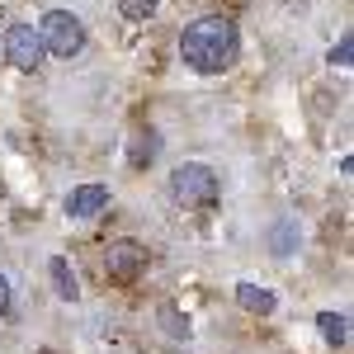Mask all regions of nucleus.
Wrapping results in <instances>:
<instances>
[{"instance_id":"1","label":"nucleus","mask_w":354,"mask_h":354,"mask_svg":"<svg viewBox=\"0 0 354 354\" xmlns=\"http://www.w3.org/2000/svg\"><path fill=\"white\" fill-rule=\"evenodd\" d=\"M180 57H185V66H194L198 76H222L241 57V33H236V24L227 15H203V19L185 24V33H180Z\"/></svg>"},{"instance_id":"2","label":"nucleus","mask_w":354,"mask_h":354,"mask_svg":"<svg viewBox=\"0 0 354 354\" xmlns=\"http://www.w3.org/2000/svg\"><path fill=\"white\" fill-rule=\"evenodd\" d=\"M170 194H175V203H185V208H213L222 198V180H218L213 165L185 161V165H175V175H170Z\"/></svg>"},{"instance_id":"3","label":"nucleus","mask_w":354,"mask_h":354,"mask_svg":"<svg viewBox=\"0 0 354 354\" xmlns=\"http://www.w3.org/2000/svg\"><path fill=\"white\" fill-rule=\"evenodd\" d=\"M33 28L43 38V53H53V57H76L85 48V24H81V15H71V10H48Z\"/></svg>"},{"instance_id":"4","label":"nucleus","mask_w":354,"mask_h":354,"mask_svg":"<svg viewBox=\"0 0 354 354\" xmlns=\"http://www.w3.org/2000/svg\"><path fill=\"white\" fill-rule=\"evenodd\" d=\"M104 274H109L113 283H137L147 274V245L133 241V236L109 241V250H104Z\"/></svg>"},{"instance_id":"5","label":"nucleus","mask_w":354,"mask_h":354,"mask_svg":"<svg viewBox=\"0 0 354 354\" xmlns=\"http://www.w3.org/2000/svg\"><path fill=\"white\" fill-rule=\"evenodd\" d=\"M43 38H38V28L33 24H10L5 28V62H15L19 71H33V66H43Z\"/></svg>"},{"instance_id":"6","label":"nucleus","mask_w":354,"mask_h":354,"mask_svg":"<svg viewBox=\"0 0 354 354\" xmlns=\"http://www.w3.org/2000/svg\"><path fill=\"white\" fill-rule=\"evenodd\" d=\"M104 208H109V189L104 185H81V189L66 194V218H76V222L100 218Z\"/></svg>"},{"instance_id":"7","label":"nucleus","mask_w":354,"mask_h":354,"mask_svg":"<svg viewBox=\"0 0 354 354\" xmlns=\"http://www.w3.org/2000/svg\"><path fill=\"white\" fill-rule=\"evenodd\" d=\"M48 283H53V293L62 302H76V298H81V283H76V270H71V260H66V255H53V260H48Z\"/></svg>"},{"instance_id":"8","label":"nucleus","mask_w":354,"mask_h":354,"mask_svg":"<svg viewBox=\"0 0 354 354\" xmlns=\"http://www.w3.org/2000/svg\"><path fill=\"white\" fill-rule=\"evenodd\" d=\"M236 302H241L245 312H255V317H270L274 307H279L274 293H270V288H260V283H236Z\"/></svg>"},{"instance_id":"9","label":"nucleus","mask_w":354,"mask_h":354,"mask_svg":"<svg viewBox=\"0 0 354 354\" xmlns=\"http://www.w3.org/2000/svg\"><path fill=\"white\" fill-rule=\"evenodd\" d=\"M270 245H274V255H293L298 250V218H279L270 227Z\"/></svg>"},{"instance_id":"10","label":"nucleus","mask_w":354,"mask_h":354,"mask_svg":"<svg viewBox=\"0 0 354 354\" xmlns=\"http://www.w3.org/2000/svg\"><path fill=\"white\" fill-rule=\"evenodd\" d=\"M156 317H161V326H165L170 340H189V317H180V307H170V302H165Z\"/></svg>"},{"instance_id":"11","label":"nucleus","mask_w":354,"mask_h":354,"mask_svg":"<svg viewBox=\"0 0 354 354\" xmlns=\"http://www.w3.org/2000/svg\"><path fill=\"white\" fill-rule=\"evenodd\" d=\"M317 326H322V335H326V345H345V340H350V330H345V317H340V312H322Z\"/></svg>"},{"instance_id":"12","label":"nucleus","mask_w":354,"mask_h":354,"mask_svg":"<svg viewBox=\"0 0 354 354\" xmlns=\"http://www.w3.org/2000/svg\"><path fill=\"white\" fill-rule=\"evenodd\" d=\"M156 10H161V0H118V15H123V19H133V24L151 19Z\"/></svg>"},{"instance_id":"13","label":"nucleus","mask_w":354,"mask_h":354,"mask_svg":"<svg viewBox=\"0 0 354 354\" xmlns=\"http://www.w3.org/2000/svg\"><path fill=\"white\" fill-rule=\"evenodd\" d=\"M350 57H354V38L345 33V38L330 48V66H350Z\"/></svg>"},{"instance_id":"14","label":"nucleus","mask_w":354,"mask_h":354,"mask_svg":"<svg viewBox=\"0 0 354 354\" xmlns=\"http://www.w3.org/2000/svg\"><path fill=\"white\" fill-rule=\"evenodd\" d=\"M151 156H156V137H151V133H142V142H137V147H133V165L151 161Z\"/></svg>"},{"instance_id":"15","label":"nucleus","mask_w":354,"mask_h":354,"mask_svg":"<svg viewBox=\"0 0 354 354\" xmlns=\"http://www.w3.org/2000/svg\"><path fill=\"white\" fill-rule=\"evenodd\" d=\"M5 312H10V279L0 274V317H5Z\"/></svg>"}]
</instances>
